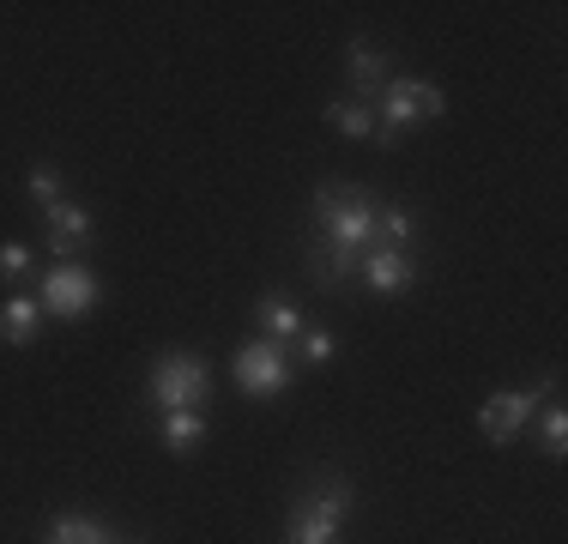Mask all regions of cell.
<instances>
[{
	"instance_id": "cell-1",
	"label": "cell",
	"mask_w": 568,
	"mask_h": 544,
	"mask_svg": "<svg viewBox=\"0 0 568 544\" xmlns=\"http://www.w3.org/2000/svg\"><path fill=\"white\" fill-rule=\"evenodd\" d=\"M308 206H315V242H308L303 266L315 279V291H345L357 279L363 254L382 249L387 200L369 182H321Z\"/></svg>"
},
{
	"instance_id": "cell-2",
	"label": "cell",
	"mask_w": 568,
	"mask_h": 544,
	"mask_svg": "<svg viewBox=\"0 0 568 544\" xmlns=\"http://www.w3.org/2000/svg\"><path fill=\"white\" fill-rule=\"evenodd\" d=\"M357 514V490L339 472H315L308 490L284 508V544H345V521Z\"/></svg>"
},
{
	"instance_id": "cell-3",
	"label": "cell",
	"mask_w": 568,
	"mask_h": 544,
	"mask_svg": "<svg viewBox=\"0 0 568 544\" xmlns=\"http://www.w3.org/2000/svg\"><path fill=\"white\" fill-rule=\"evenodd\" d=\"M145 400H152L158 412H206V400H212L206 357H194V351H164V357L152 363V375H145Z\"/></svg>"
},
{
	"instance_id": "cell-4",
	"label": "cell",
	"mask_w": 568,
	"mask_h": 544,
	"mask_svg": "<svg viewBox=\"0 0 568 544\" xmlns=\"http://www.w3.org/2000/svg\"><path fill=\"white\" fill-rule=\"evenodd\" d=\"M442 115H448L442 85H429V79H394V85L382 91V103H375V140L399 145L417 121H442Z\"/></svg>"
},
{
	"instance_id": "cell-5",
	"label": "cell",
	"mask_w": 568,
	"mask_h": 544,
	"mask_svg": "<svg viewBox=\"0 0 568 544\" xmlns=\"http://www.w3.org/2000/svg\"><path fill=\"white\" fill-rule=\"evenodd\" d=\"M37 303H43V315H55V321H85L91 309L103 303V284L85 261H55L43 272V284H37Z\"/></svg>"
},
{
	"instance_id": "cell-6",
	"label": "cell",
	"mask_w": 568,
	"mask_h": 544,
	"mask_svg": "<svg viewBox=\"0 0 568 544\" xmlns=\"http://www.w3.org/2000/svg\"><path fill=\"white\" fill-rule=\"evenodd\" d=\"M291 381H296V363L284 345H273V339H261V333L236 345V387L248 393V400H278Z\"/></svg>"
},
{
	"instance_id": "cell-7",
	"label": "cell",
	"mask_w": 568,
	"mask_h": 544,
	"mask_svg": "<svg viewBox=\"0 0 568 544\" xmlns=\"http://www.w3.org/2000/svg\"><path fill=\"white\" fill-rule=\"evenodd\" d=\"M545 393H557V375H550L545 387H503V393H490V400L478 405V430H484V442L508 447L514 435L532 424V412H538V400H545Z\"/></svg>"
},
{
	"instance_id": "cell-8",
	"label": "cell",
	"mask_w": 568,
	"mask_h": 544,
	"mask_svg": "<svg viewBox=\"0 0 568 544\" xmlns=\"http://www.w3.org/2000/svg\"><path fill=\"white\" fill-rule=\"evenodd\" d=\"M345 67H351V91H345V98H357L363 109H375V103H382V91L394 85V54L375 49L369 37H351Z\"/></svg>"
},
{
	"instance_id": "cell-9",
	"label": "cell",
	"mask_w": 568,
	"mask_h": 544,
	"mask_svg": "<svg viewBox=\"0 0 568 544\" xmlns=\"http://www.w3.org/2000/svg\"><path fill=\"white\" fill-rule=\"evenodd\" d=\"M43 236H49V254L79 261L91 249V236H98V218L85 206H73V200H55V206H43Z\"/></svg>"
},
{
	"instance_id": "cell-10",
	"label": "cell",
	"mask_w": 568,
	"mask_h": 544,
	"mask_svg": "<svg viewBox=\"0 0 568 544\" xmlns=\"http://www.w3.org/2000/svg\"><path fill=\"white\" fill-rule=\"evenodd\" d=\"M357 279L369 284L375 296H399L417 284V254H363Z\"/></svg>"
},
{
	"instance_id": "cell-11",
	"label": "cell",
	"mask_w": 568,
	"mask_h": 544,
	"mask_svg": "<svg viewBox=\"0 0 568 544\" xmlns=\"http://www.w3.org/2000/svg\"><path fill=\"white\" fill-rule=\"evenodd\" d=\"M254 326H261V339H273V345L291 351L296 333H303V309H296L284 291H266L261 303H254Z\"/></svg>"
},
{
	"instance_id": "cell-12",
	"label": "cell",
	"mask_w": 568,
	"mask_h": 544,
	"mask_svg": "<svg viewBox=\"0 0 568 544\" xmlns=\"http://www.w3.org/2000/svg\"><path fill=\"white\" fill-rule=\"evenodd\" d=\"M43 544H133V538H121L110 521H98V514H55Z\"/></svg>"
},
{
	"instance_id": "cell-13",
	"label": "cell",
	"mask_w": 568,
	"mask_h": 544,
	"mask_svg": "<svg viewBox=\"0 0 568 544\" xmlns=\"http://www.w3.org/2000/svg\"><path fill=\"white\" fill-rule=\"evenodd\" d=\"M37 326H43V303L37 296H24V291H12L7 303H0V339H7L12 351H24L37 339Z\"/></svg>"
},
{
	"instance_id": "cell-14",
	"label": "cell",
	"mask_w": 568,
	"mask_h": 544,
	"mask_svg": "<svg viewBox=\"0 0 568 544\" xmlns=\"http://www.w3.org/2000/svg\"><path fill=\"white\" fill-rule=\"evenodd\" d=\"M164 442L170 454H200V442H206V412H164Z\"/></svg>"
},
{
	"instance_id": "cell-15",
	"label": "cell",
	"mask_w": 568,
	"mask_h": 544,
	"mask_svg": "<svg viewBox=\"0 0 568 544\" xmlns=\"http://www.w3.org/2000/svg\"><path fill=\"white\" fill-rule=\"evenodd\" d=\"M327 128H339L345 140H375V109H363L357 98H333L327 103Z\"/></svg>"
},
{
	"instance_id": "cell-16",
	"label": "cell",
	"mask_w": 568,
	"mask_h": 544,
	"mask_svg": "<svg viewBox=\"0 0 568 544\" xmlns=\"http://www.w3.org/2000/svg\"><path fill=\"white\" fill-rule=\"evenodd\" d=\"M296 351H303V363H333L339 357V339H333L327 326H303V333H296Z\"/></svg>"
},
{
	"instance_id": "cell-17",
	"label": "cell",
	"mask_w": 568,
	"mask_h": 544,
	"mask_svg": "<svg viewBox=\"0 0 568 544\" xmlns=\"http://www.w3.org/2000/svg\"><path fill=\"white\" fill-rule=\"evenodd\" d=\"M31 200H37V212L55 206V200H67V194H61V170H55V163H31Z\"/></svg>"
},
{
	"instance_id": "cell-18",
	"label": "cell",
	"mask_w": 568,
	"mask_h": 544,
	"mask_svg": "<svg viewBox=\"0 0 568 544\" xmlns=\"http://www.w3.org/2000/svg\"><path fill=\"white\" fill-rule=\"evenodd\" d=\"M538 447H545L550 460H562V447H568V412H562V405H550V412H545V424H538Z\"/></svg>"
},
{
	"instance_id": "cell-19",
	"label": "cell",
	"mask_w": 568,
	"mask_h": 544,
	"mask_svg": "<svg viewBox=\"0 0 568 544\" xmlns=\"http://www.w3.org/2000/svg\"><path fill=\"white\" fill-rule=\"evenodd\" d=\"M31 266H37V261H31V249H24V242H0V279L19 284Z\"/></svg>"
}]
</instances>
